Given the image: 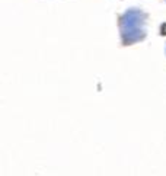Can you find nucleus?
Wrapping results in <instances>:
<instances>
[{"label":"nucleus","mask_w":166,"mask_h":176,"mask_svg":"<svg viewBox=\"0 0 166 176\" xmlns=\"http://www.w3.org/2000/svg\"><path fill=\"white\" fill-rule=\"evenodd\" d=\"M162 33H165V35H166V23L162 26Z\"/></svg>","instance_id":"1"}]
</instances>
